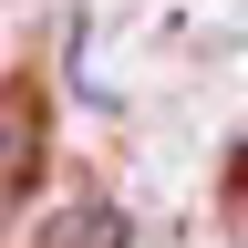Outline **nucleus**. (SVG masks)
I'll list each match as a JSON object with an SVG mask.
<instances>
[{"instance_id":"nucleus-1","label":"nucleus","mask_w":248,"mask_h":248,"mask_svg":"<svg viewBox=\"0 0 248 248\" xmlns=\"http://www.w3.org/2000/svg\"><path fill=\"white\" fill-rule=\"evenodd\" d=\"M42 186V83H0V217Z\"/></svg>"},{"instance_id":"nucleus-2","label":"nucleus","mask_w":248,"mask_h":248,"mask_svg":"<svg viewBox=\"0 0 248 248\" xmlns=\"http://www.w3.org/2000/svg\"><path fill=\"white\" fill-rule=\"evenodd\" d=\"M42 248H124L114 197H62V217H42Z\"/></svg>"}]
</instances>
